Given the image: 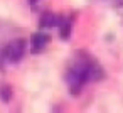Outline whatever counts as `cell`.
Segmentation results:
<instances>
[{
	"label": "cell",
	"instance_id": "1",
	"mask_svg": "<svg viewBox=\"0 0 123 113\" xmlns=\"http://www.w3.org/2000/svg\"><path fill=\"white\" fill-rule=\"evenodd\" d=\"M103 76H105V73L96 63H93L89 59H79L69 68L66 79H68V86H69L71 93L78 94L79 89L88 81H98Z\"/></svg>",
	"mask_w": 123,
	"mask_h": 113
},
{
	"label": "cell",
	"instance_id": "2",
	"mask_svg": "<svg viewBox=\"0 0 123 113\" xmlns=\"http://www.w3.org/2000/svg\"><path fill=\"white\" fill-rule=\"evenodd\" d=\"M25 47H27L25 39H14L4 47L0 57L5 63H19L25 54Z\"/></svg>",
	"mask_w": 123,
	"mask_h": 113
},
{
	"label": "cell",
	"instance_id": "3",
	"mask_svg": "<svg viewBox=\"0 0 123 113\" xmlns=\"http://www.w3.org/2000/svg\"><path fill=\"white\" fill-rule=\"evenodd\" d=\"M49 41H51V37H49V34H46V32H37V34H34V36L31 37V51H32V54L41 52V51L49 44Z\"/></svg>",
	"mask_w": 123,
	"mask_h": 113
},
{
	"label": "cell",
	"instance_id": "4",
	"mask_svg": "<svg viewBox=\"0 0 123 113\" xmlns=\"http://www.w3.org/2000/svg\"><path fill=\"white\" fill-rule=\"evenodd\" d=\"M59 20H61V19H57L54 14H51V12H46V14H42V15H41L39 27H41L42 31H46V29H51V27L57 25V24H59Z\"/></svg>",
	"mask_w": 123,
	"mask_h": 113
},
{
	"label": "cell",
	"instance_id": "5",
	"mask_svg": "<svg viewBox=\"0 0 123 113\" xmlns=\"http://www.w3.org/2000/svg\"><path fill=\"white\" fill-rule=\"evenodd\" d=\"M59 34H61V37L66 41V39H69V36H71V20L69 19H61L59 20Z\"/></svg>",
	"mask_w": 123,
	"mask_h": 113
},
{
	"label": "cell",
	"instance_id": "6",
	"mask_svg": "<svg viewBox=\"0 0 123 113\" xmlns=\"http://www.w3.org/2000/svg\"><path fill=\"white\" fill-rule=\"evenodd\" d=\"M10 98H12V88L9 84H2L0 86V100L4 103H9Z\"/></svg>",
	"mask_w": 123,
	"mask_h": 113
},
{
	"label": "cell",
	"instance_id": "7",
	"mask_svg": "<svg viewBox=\"0 0 123 113\" xmlns=\"http://www.w3.org/2000/svg\"><path fill=\"white\" fill-rule=\"evenodd\" d=\"M37 2H39V0H29V4H31V5H36Z\"/></svg>",
	"mask_w": 123,
	"mask_h": 113
}]
</instances>
